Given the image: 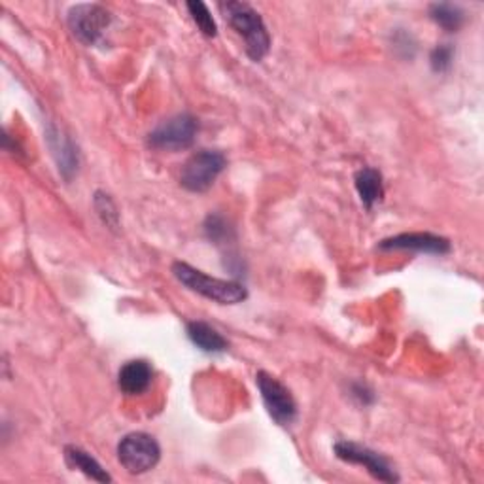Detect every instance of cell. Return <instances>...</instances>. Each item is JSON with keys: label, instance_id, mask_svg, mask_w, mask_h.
Returning <instances> with one entry per match:
<instances>
[{"label": "cell", "instance_id": "6da1fadb", "mask_svg": "<svg viewBox=\"0 0 484 484\" xmlns=\"http://www.w3.org/2000/svg\"><path fill=\"white\" fill-rule=\"evenodd\" d=\"M220 10L226 15L231 29L245 40L246 56L255 63L262 61L271 49V37L262 15H259L250 4L237 3V0L220 3Z\"/></svg>", "mask_w": 484, "mask_h": 484}, {"label": "cell", "instance_id": "7a4b0ae2", "mask_svg": "<svg viewBox=\"0 0 484 484\" xmlns=\"http://www.w3.org/2000/svg\"><path fill=\"white\" fill-rule=\"evenodd\" d=\"M172 274H175L177 281L187 290H192L199 293V296L220 305H238L248 298V290L240 282L214 279V276L204 274L203 271L184 262H177L172 265Z\"/></svg>", "mask_w": 484, "mask_h": 484}, {"label": "cell", "instance_id": "3957f363", "mask_svg": "<svg viewBox=\"0 0 484 484\" xmlns=\"http://www.w3.org/2000/svg\"><path fill=\"white\" fill-rule=\"evenodd\" d=\"M228 167L226 155L218 150H201L189 158L180 172V184L192 194H204Z\"/></svg>", "mask_w": 484, "mask_h": 484}, {"label": "cell", "instance_id": "277c9868", "mask_svg": "<svg viewBox=\"0 0 484 484\" xmlns=\"http://www.w3.org/2000/svg\"><path fill=\"white\" fill-rule=\"evenodd\" d=\"M117 460L127 473L143 475L151 471L161 460V446L144 431L127 434L117 445Z\"/></svg>", "mask_w": 484, "mask_h": 484}, {"label": "cell", "instance_id": "5b68a950", "mask_svg": "<svg viewBox=\"0 0 484 484\" xmlns=\"http://www.w3.org/2000/svg\"><path fill=\"white\" fill-rule=\"evenodd\" d=\"M197 131L199 124L192 114H177L148 134V146L158 151H182L195 143Z\"/></svg>", "mask_w": 484, "mask_h": 484}, {"label": "cell", "instance_id": "8992f818", "mask_svg": "<svg viewBox=\"0 0 484 484\" xmlns=\"http://www.w3.org/2000/svg\"><path fill=\"white\" fill-rule=\"evenodd\" d=\"M255 385L262 393L264 405L269 417L279 426H290L298 419V403L293 400L291 392L281 383L279 378L267 371H259L255 375Z\"/></svg>", "mask_w": 484, "mask_h": 484}, {"label": "cell", "instance_id": "52a82bcc", "mask_svg": "<svg viewBox=\"0 0 484 484\" xmlns=\"http://www.w3.org/2000/svg\"><path fill=\"white\" fill-rule=\"evenodd\" d=\"M110 23L112 13L100 4H76L68 10V29L83 46L99 44Z\"/></svg>", "mask_w": 484, "mask_h": 484}, {"label": "cell", "instance_id": "ba28073f", "mask_svg": "<svg viewBox=\"0 0 484 484\" xmlns=\"http://www.w3.org/2000/svg\"><path fill=\"white\" fill-rule=\"evenodd\" d=\"M333 451H335V456L342 462L363 465V468L367 470V473L376 480H383V482L400 480V477H397V473L392 468L388 458L375 453L373 448H369V446H363V445H358L352 441H339V443H335Z\"/></svg>", "mask_w": 484, "mask_h": 484}, {"label": "cell", "instance_id": "9c48e42d", "mask_svg": "<svg viewBox=\"0 0 484 484\" xmlns=\"http://www.w3.org/2000/svg\"><path fill=\"white\" fill-rule=\"evenodd\" d=\"M383 250H411L422 254L445 255L451 252V242L434 233H402L380 242Z\"/></svg>", "mask_w": 484, "mask_h": 484}, {"label": "cell", "instance_id": "30bf717a", "mask_svg": "<svg viewBox=\"0 0 484 484\" xmlns=\"http://www.w3.org/2000/svg\"><path fill=\"white\" fill-rule=\"evenodd\" d=\"M153 380V369L146 359H131L117 373V386L125 395L144 393Z\"/></svg>", "mask_w": 484, "mask_h": 484}, {"label": "cell", "instance_id": "8fae6325", "mask_svg": "<svg viewBox=\"0 0 484 484\" xmlns=\"http://www.w3.org/2000/svg\"><path fill=\"white\" fill-rule=\"evenodd\" d=\"M186 333H187V339L192 341L199 350L206 354H220L229 349L228 339L206 322H201V320L187 322Z\"/></svg>", "mask_w": 484, "mask_h": 484}, {"label": "cell", "instance_id": "7c38bea8", "mask_svg": "<svg viewBox=\"0 0 484 484\" xmlns=\"http://www.w3.org/2000/svg\"><path fill=\"white\" fill-rule=\"evenodd\" d=\"M354 186H356V192H358L363 206H366V209H369V211L385 197L383 175H380V172L373 167H363L361 170H358L356 178H354Z\"/></svg>", "mask_w": 484, "mask_h": 484}, {"label": "cell", "instance_id": "4fadbf2b", "mask_svg": "<svg viewBox=\"0 0 484 484\" xmlns=\"http://www.w3.org/2000/svg\"><path fill=\"white\" fill-rule=\"evenodd\" d=\"M65 462L71 470H78L97 482H112V477L107 473V470H102V465L90 453H85L83 448L76 445L65 446Z\"/></svg>", "mask_w": 484, "mask_h": 484}, {"label": "cell", "instance_id": "5bb4252c", "mask_svg": "<svg viewBox=\"0 0 484 484\" xmlns=\"http://www.w3.org/2000/svg\"><path fill=\"white\" fill-rule=\"evenodd\" d=\"M49 141H51V148H54V155L59 163V170L65 175V178H71L73 172H76L78 169V151L74 148V144L65 138L57 129H51L48 133Z\"/></svg>", "mask_w": 484, "mask_h": 484}, {"label": "cell", "instance_id": "9a60e30c", "mask_svg": "<svg viewBox=\"0 0 484 484\" xmlns=\"http://www.w3.org/2000/svg\"><path fill=\"white\" fill-rule=\"evenodd\" d=\"M429 17L446 32H456L463 25V10L451 3H436L429 6Z\"/></svg>", "mask_w": 484, "mask_h": 484}, {"label": "cell", "instance_id": "2e32d148", "mask_svg": "<svg viewBox=\"0 0 484 484\" xmlns=\"http://www.w3.org/2000/svg\"><path fill=\"white\" fill-rule=\"evenodd\" d=\"M186 8L204 37H211V39L216 37L218 34L216 22H214V17L211 15V10L206 8L204 3H187Z\"/></svg>", "mask_w": 484, "mask_h": 484}, {"label": "cell", "instance_id": "e0dca14e", "mask_svg": "<svg viewBox=\"0 0 484 484\" xmlns=\"http://www.w3.org/2000/svg\"><path fill=\"white\" fill-rule=\"evenodd\" d=\"M95 211L100 216V220L105 221V226L110 229H117L119 226V214L114 201L110 199V195L97 192L95 194Z\"/></svg>", "mask_w": 484, "mask_h": 484}, {"label": "cell", "instance_id": "ac0fdd59", "mask_svg": "<svg viewBox=\"0 0 484 484\" xmlns=\"http://www.w3.org/2000/svg\"><path fill=\"white\" fill-rule=\"evenodd\" d=\"M204 233L209 237L214 245H228L231 240V228L228 226V221L221 216H209L204 223Z\"/></svg>", "mask_w": 484, "mask_h": 484}, {"label": "cell", "instance_id": "d6986e66", "mask_svg": "<svg viewBox=\"0 0 484 484\" xmlns=\"http://www.w3.org/2000/svg\"><path fill=\"white\" fill-rule=\"evenodd\" d=\"M453 57H454L453 46L451 44H441V46L434 48V51H431V56H429L431 68H434L436 73H446L453 65Z\"/></svg>", "mask_w": 484, "mask_h": 484}, {"label": "cell", "instance_id": "ffe728a7", "mask_svg": "<svg viewBox=\"0 0 484 484\" xmlns=\"http://www.w3.org/2000/svg\"><path fill=\"white\" fill-rule=\"evenodd\" d=\"M352 395L356 397V400H358L361 405H371V403L375 402V393H373V390H371L367 385H363V383L352 385Z\"/></svg>", "mask_w": 484, "mask_h": 484}]
</instances>
